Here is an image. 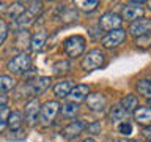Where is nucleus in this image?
Segmentation results:
<instances>
[{"label":"nucleus","instance_id":"36","mask_svg":"<svg viewBox=\"0 0 151 142\" xmlns=\"http://www.w3.org/2000/svg\"><path fill=\"white\" fill-rule=\"evenodd\" d=\"M83 142H96V141H94V139H93V137H87V139H85Z\"/></svg>","mask_w":151,"mask_h":142},{"label":"nucleus","instance_id":"26","mask_svg":"<svg viewBox=\"0 0 151 142\" xmlns=\"http://www.w3.org/2000/svg\"><path fill=\"white\" fill-rule=\"evenodd\" d=\"M116 130H118V133H120L121 136H131L132 133H134V126H132L131 122L124 120V122L118 123V125H116Z\"/></svg>","mask_w":151,"mask_h":142},{"label":"nucleus","instance_id":"39","mask_svg":"<svg viewBox=\"0 0 151 142\" xmlns=\"http://www.w3.org/2000/svg\"><path fill=\"white\" fill-rule=\"evenodd\" d=\"M134 142H140V141H134Z\"/></svg>","mask_w":151,"mask_h":142},{"label":"nucleus","instance_id":"14","mask_svg":"<svg viewBox=\"0 0 151 142\" xmlns=\"http://www.w3.org/2000/svg\"><path fill=\"white\" fill-rule=\"evenodd\" d=\"M50 78L47 76H41V78H36V80L33 84H30V90H32V95H41L42 92H46L47 87L50 85Z\"/></svg>","mask_w":151,"mask_h":142},{"label":"nucleus","instance_id":"24","mask_svg":"<svg viewBox=\"0 0 151 142\" xmlns=\"http://www.w3.org/2000/svg\"><path fill=\"white\" fill-rule=\"evenodd\" d=\"M98 5H99V2H98V0H90V2H83V0H77V2H76V7H77V8H80V9H82V11H85V13L94 11V9L98 8Z\"/></svg>","mask_w":151,"mask_h":142},{"label":"nucleus","instance_id":"31","mask_svg":"<svg viewBox=\"0 0 151 142\" xmlns=\"http://www.w3.org/2000/svg\"><path fill=\"white\" fill-rule=\"evenodd\" d=\"M135 44H137V46H143V47L150 46V44H151V35L148 33V35L139 36V38H137V40H135Z\"/></svg>","mask_w":151,"mask_h":142},{"label":"nucleus","instance_id":"18","mask_svg":"<svg viewBox=\"0 0 151 142\" xmlns=\"http://www.w3.org/2000/svg\"><path fill=\"white\" fill-rule=\"evenodd\" d=\"M121 107L126 111V114L134 112L139 107V99H137L135 95H126V98H123L121 101Z\"/></svg>","mask_w":151,"mask_h":142},{"label":"nucleus","instance_id":"17","mask_svg":"<svg viewBox=\"0 0 151 142\" xmlns=\"http://www.w3.org/2000/svg\"><path fill=\"white\" fill-rule=\"evenodd\" d=\"M109 117H110V120L112 123H121V122H124L126 118H127V114L126 111L121 107V104H115V106H112L110 109V112H109Z\"/></svg>","mask_w":151,"mask_h":142},{"label":"nucleus","instance_id":"29","mask_svg":"<svg viewBox=\"0 0 151 142\" xmlns=\"http://www.w3.org/2000/svg\"><path fill=\"white\" fill-rule=\"evenodd\" d=\"M41 9H42V3H41V2H32V3L27 7V11L30 13L33 17H36L38 14H40Z\"/></svg>","mask_w":151,"mask_h":142},{"label":"nucleus","instance_id":"25","mask_svg":"<svg viewBox=\"0 0 151 142\" xmlns=\"http://www.w3.org/2000/svg\"><path fill=\"white\" fill-rule=\"evenodd\" d=\"M52 70H54V74H65L71 70V65L68 60H58L57 63H54Z\"/></svg>","mask_w":151,"mask_h":142},{"label":"nucleus","instance_id":"3","mask_svg":"<svg viewBox=\"0 0 151 142\" xmlns=\"http://www.w3.org/2000/svg\"><path fill=\"white\" fill-rule=\"evenodd\" d=\"M104 62H106V55L102 54V51L101 49H91L82 59L80 66H82V70H85V71H94V70H98Z\"/></svg>","mask_w":151,"mask_h":142},{"label":"nucleus","instance_id":"16","mask_svg":"<svg viewBox=\"0 0 151 142\" xmlns=\"http://www.w3.org/2000/svg\"><path fill=\"white\" fill-rule=\"evenodd\" d=\"M134 117L140 125H151V107H137L134 111Z\"/></svg>","mask_w":151,"mask_h":142},{"label":"nucleus","instance_id":"20","mask_svg":"<svg viewBox=\"0 0 151 142\" xmlns=\"http://www.w3.org/2000/svg\"><path fill=\"white\" fill-rule=\"evenodd\" d=\"M22 122H24V120H22V114H21V112H17V111L9 112V117H8V126H9V130H11V131L21 130Z\"/></svg>","mask_w":151,"mask_h":142},{"label":"nucleus","instance_id":"38","mask_svg":"<svg viewBox=\"0 0 151 142\" xmlns=\"http://www.w3.org/2000/svg\"><path fill=\"white\" fill-rule=\"evenodd\" d=\"M148 101H150V106H151V99H148Z\"/></svg>","mask_w":151,"mask_h":142},{"label":"nucleus","instance_id":"8","mask_svg":"<svg viewBox=\"0 0 151 142\" xmlns=\"http://www.w3.org/2000/svg\"><path fill=\"white\" fill-rule=\"evenodd\" d=\"M129 32L135 36H143V35H148L151 32V19H146V17H140L134 21L129 27Z\"/></svg>","mask_w":151,"mask_h":142},{"label":"nucleus","instance_id":"30","mask_svg":"<svg viewBox=\"0 0 151 142\" xmlns=\"http://www.w3.org/2000/svg\"><path fill=\"white\" fill-rule=\"evenodd\" d=\"M6 36H8V25H6V22H5L3 19H0V46L5 43Z\"/></svg>","mask_w":151,"mask_h":142},{"label":"nucleus","instance_id":"37","mask_svg":"<svg viewBox=\"0 0 151 142\" xmlns=\"http://www.w3.org/2000/svg\"><path fill=\"white\" fill-rule=\"evenodd\" d=\"M146 5H148V9H151V2H148V3H146Z\"/></svg>","mask_w":151,"mask_h":142},{"label":"nucleus","instance_id":"4","mask_svg":"<svg viewBox=\"0 0 151 142\" xmlns=\"http://www.w3.org/2000/svg\"><path fill=\"white\" fill-rule=\"evenodd\" d=\"M58 112H60V104H58V101H55V99L46 101V103L41 106V109H40V120L44 123V125H50Z\"/></svg>","mask_w":151,"mask_h":142},{"label":"nucleus","instance_id":"28","mask_svg":"<svg viewBox=\"0 0 151 142\" xmlns=\"http://www.w3.org/2000/svg\"><path fill=\"white\" fill-rule=\"evenodd\" d=\"M8 117H9V109L8 107L0 109V133H3V130L8 126Z\"/></svg>","mask_w":151,"mask_h":142},{"label":"nucleus","instance_id":"11","mask_svg":"<svg viewBox=\"0 0 151 142\" xmlns=\"http://www.w3.org/2000/svg\"><path fill=\"white\" fill-rule=\"evenodd\" d=\"M90 95V87L85 84H79V85H74L73 90L69 92L68 98L71 99V103H76L77 104L79 101H83L87 99V96Z\"/></svg>","mask_w":151,"mask_h":142},{"label":"nucleus","instance_id":"27","mask_svg":"<svg viewBox=\"0 0 151 142\" xmlns=\"http://www.w3.org/2000/svg\"><path fill=\"white\" fill-rule=\"evenodd\" d=\"M76 19H77V11L74 8H66L61 14V21L65 22H74Z\"/></svg>","mask_w":151,"mask_h":142},{"label":"nucleus","instance_id":"19","mask_svg":"<svg viewBox=\"0 0 151 142\" xmlns=\"http://www.w3.org/2000/svg\"><path fill=\"white\" fill-rule=\"evenodd\" d=\"M5 11H6V14L11 19H14V21H16V19L21 16V14L25 11V5H24L22 2H14V3H11L9 5V7L5 9Z\"/></svg>","mask_w":151,"mask_h":142},{"label":"nucleus","instance_id":"23","mask_svg":"<svg viewBox=\"0 0 151 142\" xmlns=\"http://www.w3.org/2000/svg\"><path fill=\"white\" fill-rule=\"evenodd\" d=\"M14 85H16V82H14V79L11 78V76H6V74L0 76V93L13 90Z\"/></svg>","mask_w":151,"mask_h":142},{"label":"nucleus","instance_id":"12","mask_svg":"<svg viewBox=\"0 0 151 142\" xmlns=\"http://www.w3.org/2000/svg\"><path fill=\"white\" fill-rule=\"evenodd\" d=\"M83 128H85V123L77 120V122L69 123L68 126H65L63 131H61V134H63V137H66V139H76V137L83 131Z\"/></svg>","mask_w":151,"mask_h":142},{"label":"nucleus","instance_id":"7","mask_svg":"<svg viewBox=\"0 0 151 142\" xmlns=\"http://www.w3.org/2000/svg\"><path fill=\"white\" fill-rule=\"evenodd\" d=\"M40 101L35 98V99H30L27 104H25V123L28 126H35L38 120H40Z\"/></svg>","mask_w":151,"mask_h":142},{"label":"nucleus","instance_id":"2","mask_svg":"<svg viewBox=\"0 0 151 142\" xmlns=\"http://www.w3.org/2000/svg\"><path fill=\"white\" fill-rule=\"evenodd\" d=\"M85 44H87V40L82 35H73L69 38H66L63 43V49L69 57H79L82 55V52L85 51Z\"/></svg>","mask_w":151,"mask_h":142},{"label":"nucleus","instance_id":"21","mask_svg":"<svg viewBox=\"0 0 151 142\" xmlns=\"http://www.w3.org/2000/svg\"><path fill=\"white\" fill-rule=\"evenodd\" d=\"M60 112H61V115L66 117V118H73V117H76V114L79 112V106L76 103L68 101V103H65L63 106H60Z\"/></svg>","mask_w":151,"mask_h":142},{"label":"nucleus","instance_id":"5","mask_svg":"<svg viewBox=\"0 0 151 142\" xmlns=\"http://www.w3.org/2000/svg\"><path fill=\"white\" fill-rule=\"evenodd\" d=\"M121 22H123V19H121L120 14L109 11V13H104L101 16V19H99V27H101L104 32H112V30L120 28Z\"/></svg>","mask_w":151,"mask_h":142},{"label":"nucleus","instance_id":"10","mask_svg":"<svg viewBox=\"0 0 151 142\" xmlns=\"http://www.w3.org/2000/svg\"><path fill=\"white\" fill-rule=\"evenodd\" d=\"M85 101H87V106H88L90 111L98 112V111H102V109L106 107L107 99L102 93H90Z\"/></svg>","mask_w":151,"mask_h":142},{"label":"nucleus","instance_id":"9","mask_svg":"<svg viewBox=\"0 0 151 142\" xmlns=\"http://www.w3.org/2000/svg\"><path fill=\"white\" fill-rule=\"evenodd\" d=\"M140 5L142 2H134L131 5L123 7V11H121L123 19H126V21H137L139 17H142L143 16V8Z\"/></svg>","mask_w":151,"mask_h":142},{"label":"nucleus","instance_id":"34","mask_svg":"<svg viewBox=\"0 0 151 142\" xmlns=\"http://www.w3.org/2000/svg\"><path fill=\"white\" fill-rule=\"evenodd\" d=\"M143 134L148 137V139H151V125H148V126H146L145 130H143Z\"/></svg>","mask_w":151,"mask_h":142},{"label":"nucleus","instance_id":"15","mask_svg":"<svg viewBox=\"0 0 151 142\" xmlns=\"http://www.w3.org/2000/svg\"><path fill=\"white\" fill-rule=\"evenodd\" d=\"M46 40H47V33L46 30H38L35 35H33L30 38V47H32V51H41L42 49V46L46 44Z\"/></svg>","mask_w":151,"mask_h":142},{"label":"nucleus","instance_id":"22","mask_svg":"<svg viewBox=\"0 0 151 142\" xmlns=\"http://www.w3.org/2000/svg\"><path fill=\"white\" fill-rule=\"evenodd\" d=\"M135 88L140 95H143L145 98L151 99V80H145V79L139 80V82L135 84Z\"/></svg>","mask_w":151,"mask_h":142},{"label":"nucleus","instance_id":"40","mask_svg":"<svg viewBox=\"0 0 151 142\" xmlns=\"http://www.w3.org/2000/svg\"><path fill=\"white\" fill-rule=\"evenodd\" d=\"M148 142H151V139H150V141H148Z\"/></svg>","mask_w":151,"mask_h":142},{"label":"nucleus","instance_id":"1","mask_svg":"<svg viewBox=\"0 0 151 142\" xmlns=\"http://www.w3.org/2000/svg\"><path fill=\"white\" fill-rule=\"evenodd\" d=\"M32 66V59L30 55L25 54V52H21L19 55L13 57V59L8 60L6 63V70L13 74H22V73H27Z\"/></svg>","mask_w":151,"mask_h":142},{"label":"nucleus","instance_id":"13","mask_svg":"<svg viewBox=\"0 0 151 142\" xmlns=\"http://www.w3.org/2000/svg\"><path fill=\"white\" fill-rule=\"evenodd\" d=\"M73 87H74L73 80L71 79H63V80H60V82H57L54 85V95L57 98H65V96L69 95V92L73 90Z\"/></svg>","mask_w":151,"mask_h":142},{"label":"nucleus","instance_id":"35","mask_svg":"<svg viewBox=\"0 0 151 142\" xmlns=\"http://www.w3.org/2000/svg\"><path fill=\"white\" fill-rule=\"evenodd\" d=\"M5 9H6V7H5V3H2V2H0V14H2V13L5 11Z\"/></svg>","mask_w":151,"mask_h":142},{"label":"nucleus","instance_id":"6","mask_svg":"<svg viewBox=\"0 0 151 142\" xmlns=\"http://www.w3.org/2000/svg\"><path fill=\"white\" fill-rule=\"evenodd\" d=\"M124 40H126V30H123V28H116V30L109 32L107 35L102 38L101 44H102V47H106V49H113V47L120 46Z\"/></svg>","mask_w":151,"mask_h":142},{"label":"nucleus","instance_id":"33","mask_svg":"<svg viewBox=\"0 0 151 142\" xmlns=\"http://www.w3.org/2000/svg\"><path fill=\"white\" fill-rule=\"evenodd\" d=\"M6 104H8V96L5 93H0V109L6 107Z\"/></svg>","mask_w":151,"mask_h":142},{"label":"nucleus","instance_id":"32","mask_svg":"<svg viewBox=\"0 0 151 142\" xmlns=\"http://www.w3.org/2000/svg\"><path fill=\"white\" fill-rule=\"evenodd\" d=\"M88 133H91V134H98V133H101V123H91V125L87 126Z\"/></svg>","mask_w":151,"mask_h":142}]
</instances>
